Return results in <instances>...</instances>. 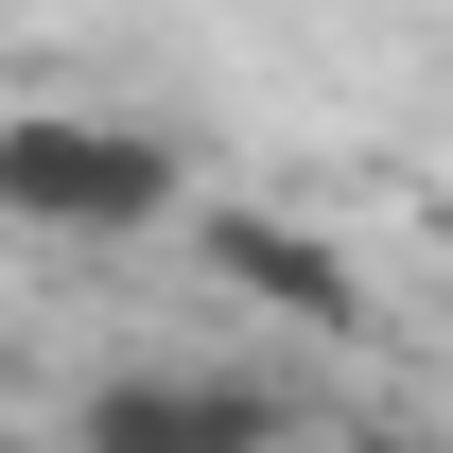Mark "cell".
Returning a JSON list of instances; mask_svg holds the SVG:
<instances>
[{
  "mask_svg": "<svg viewBox=\"0 0 453 453\" xmlns=\"http://www.w3.org/2000/svg\"><path fill=\"white\" fill-rule=\"evenodd\" d=\"M192 210V140L140 105H0V226L18 244H157Z\"/></svg>",
  "mask_w": 453,
  "mask_h": 453,
  "instance_id": "obj_1",
  "label": "cell"
},
{
  "mask_svg": "<svg viewBox=\"0 0 453 453\" xmlns=\"http://www.w3.org/2000/svg\"><path fill=\"white\" fill-rule=\"evenodd\" d=\"M70 453H296V384H262V366H105L70 401Z\"/></svg>",
  "mask_w": 453,
  "mask_h": 453,
  "instance_id": "obj_2",
  "label": "cell"
},
{
  "mask_svg": "<svg viewBox=\"0 0 453 453\" xmlns=\"http://www.w3.org/2000/svg\"><path fill=\"white\" fill-rule=\"evenodd\" d=\"M192 262H210L226 296L296 314V332H366V280H349V244H332V226H296V210H192Z\"/></svg>",
  "mask_w": 453,
  "mask_h": 453,
  "instance_id": "obj_3",
  "label": "cell"
},
{
  "mask_svg": "<svg viewBox=\"0 0 453 453\" xmlns=\"http://www.w3.org/2000/svg\"><path fill=\"white\" fill-rule=\"evenodd\" d=\"M349 453H436V436H418V418H349Z\"/></svg>",
  "mask_w": 453,
  "mask_h": 453,
  "instance_id": "obj_4",
  "label": "cell"
},
{
  "mask_svg": "<svg viewBox=\"0 0 453 453\" xmlns=\"http://www.w3.org/2000/svg\"><path fill=\"white\" fill-rule=\"evenodd\" d=\"M0 453H18V418H0Z\"/></svg>",
  "mask_w": 453,
  "mask_h": 453,
  "instance_id": "obj_5",
  "label": "cell"
}]
</instances>
